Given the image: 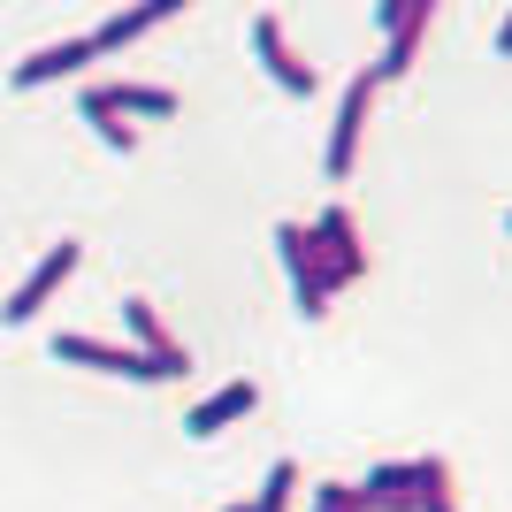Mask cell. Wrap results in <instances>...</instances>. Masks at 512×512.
Wrapping results in <instances>:
<instances>
[{
    "instance_id": "obj_11",
    "label": "cell",
    "mask_w": 512,
    "mask_h": 512,
    "mask_svg": "<svg viewBox=\"0 0 512 512\" xmlns=\"http://www.w3.org/2000/svg\"><path fill=\"white\" fill-rule=\"evenodd\" d=\"M169 16H176V0H146V8H115V16H107L100 31H85V39H92V54H115V46H130V39H146V31H161Z\"/></svg>"
},
{
    "instance_id": "obj_5",
    "label": "cell",
    "mask_w": 512,
    "mask_h": 512,
    "mask_svg": "<svg viewBox=\"0 0 512 512\" xmlns=\"http://www.w3.org/2000/svg\"><path fill=\"white\" fill-rule=\"evenodd\" d=\"M77 260H85V245H77V237H62V245H54V253H46L39 268H31V276L16 283V291H8V306H0V321H31V314H39V306L54 299V291H62L69 276H77Z\"/></svg>"
},
{
    "instance_id": "obj_13",
    "label": "cell",
    "mask_w": 512,
    "mask_h": 512,
    "mask_svg": "<svg viewBox=\"0 0 512 512\" xmlns=\"http://www.w3.org/2000/svg\"><path fill=\"white\" fill-rule=\"evenodd\" d=\"M85 123L100 130L115 153H130V123H123V107H115V92H107V85H85Z\"/></svg>"
},
{
    "instance_id": "obj_7",
    "label": "cell",
    "mask_w": 512,
    "mask_h": 512,
    "mask_svg": "<svg viewBox=\"0 0 512 512\" xmlns=\"http://www.w3.org/2000/svg\"><path fill=\"white\" fill-rule=\"evenodd\" d=\"M253 54H260V69H268V77H276L291 100H314V69L291 54V39H283V16H268V8L253 16Z\"/></svg>"
},
{
    "instance_id": "obj_6",
    "label": "cell",
    "mask_w": 512,
    "mask_h": 512,
    "mask_svg": "<svg viewBox=\"0 0 512 512\" xmlns=\"http://www.w3.org/2000/svg\"><path fill=\"white\" fill-rule=\"evenodd\" d=\"M314 245H321V268H329V291H337V283H360V276H367L360 222H352L344 207H321V222H314Z\"/></svg>"
},
{
    "instance_id": "obj_14",
    "label": "cell",
    "mask_w": 512,
    "mask_h": 512,
    "mask_svg": "<svg viewBox=\"0 0 512 512\" xmlns=\"http://www.w3.org/2000/svg\"><path fill=\"white\" fill-rule=\"evenodd\" d=\"M413 497H421V512H451V459H421L413 467Z\"/></svg>"
},
{
    "instance_id": "obj_12",
    "label": "cell",
    "mask_w": 512,
    "mask_h": 512,
    "mask_svg": "<svg viewBox=\"0 0 512 512\" xmlns=\"http://www.w3.org/2000/svg\"><path fill=\"white\" fill-rule=\"evenodd\" d=\"M92 62V39H54V46H39L31 62H16V85L31 92V85H54V77H69V69H85Z\"/></svg>"
},
{
    "instance_id": "obj_19",
    "label": "cell",
    "mask_w": 512,
    "mask_h": 512,
    "mask_svg": "<svg viewBox=\"0 0 512 512\" xmlns=\"http://www.w3.org/2000/svg\"><path fill=\"white\" fill-rule=\"evenodd\" d=\"M222 512H253V497H237V505H222Z\"/></svg>"
},
{
    "instance_id": "obj_15",
    "label": "cell",
    "mask_w": 512,
    "mask_h": 512,
    "mask_svg": "<svg viewBox=\"0 0 512 512\" xmlns=\"http://www.w3.org/2000/svg\"><path fill=\"white\" fill-rule=\"evenodd\" d=\"M299 505V467L291 459H276L268 467V482H260V497H253V512H291Z\"/></svg>"
},
{
    "instance_id": "obj_3",
    "label": "cell",
    "mask_w": 512,
    "mask_h": 512,
    "mask_svg": "<svg viewBox=\"0 0 512 512\" xmlns=\"http://www.w3.org/2000/svg\"><path fill=\"white\" fill-rule=\"evenodd\" d=\"M276 253H283V268H291V299H299V314H329V268H321L314 230H306V222H283Z\"/></svg>"
},
{
    "instance_id": "obj_18",
    "label": "cell",
    "mask_w": 512,
    "mask_h": 512,
    "mask_svg": "<svg viewBox=\"0 0 512 512\" xmlns=\"http://www.w3.org/2000/svg\"><path fill=\"white\" fill-rule=\"evenodd\" d=\"M497 54H512V16H505V23H497Z\"/></svg>"
},
{
    "instance_id": "obj_10",
    "label": "cell",
    "mask_w": 512,
    "mask_h": 512,
    "mask_svg": "<svg viewBox=\"0 0 512 512\" xmlns=\"http://www.w3.org/2000/svg\"><path fill=\"white\" fill-rule=\"evenodd\" d=\"M413 467H421V459H398V467H375L367 482H352V490H360V512H421Z\"/></svg>"
},
{
    "instance_id": "obj_4",
    "label": "cell",
    "mask_w": 512,
    "mask_h": 512,
    "mask_svg": "<svg viewBox=\"0 0 512 512\" xmlns=\"http://www.w3.org/2000/svg\"><path fill=\"white\" fill-rule=\"evenodd\" d=\"M367 115H375V69H360L352 85H344L337 100V123H329V176H352V161H360V138H367Z\"/></svg>"
},
{
    "instance_id": "obj_16",
    "label": "cell",
    "mask_w": 512,
    "mask_h": 512,
    "mask_svg": "<svg viewBox=\"0 0 512 512\" xmlns=\"http://www.w3.org/2000/svg\"><path fill=\"white\" fill-rule=\"evenodd\" d=\"M123 115H176V92L169 85H107Z\"/></svg>"
},
{
    "instance_id": "obj_1",
    "label": "cell",
    "mask_w": 512,
    "mask_h": 512,
    "mask_svg": "<svg viewBox=\"0 0 512 512\" xmlns=\"http://www.w3.org/2000/svg\"><path fill=\"white\" fill-rule=\"evenodd\" d=\"M54 360L100 367V375H138V383H169V367H153L138 344H107V337H85V329H62V337H54Z\"/></svg>"
},
{
    "instance_id": "obj_2",
    "label": "cell",
    "mask_w": 512,
    "mask_h": 512,
    "mask_svg": "<svg viewBox=\"0 0 512 512\" xmlns=\"http://www.w3.org/2000/svg\"><path fill=\"white\" fill-rule=\"evenodd\" d=\"M375 23L390 31V46H383V62H367V69H375V85H390V77H406V69H413L421 31L436 23V0H390V8H375Z\"/></svg>"
},
{
    "instance_id": "obj_9",
    "label": "cell",
    "mask_w": 512,
    "mask_h": 512,
    "mask_svg": "<svg viewBox=\"0 0 512 512\" xmlns=\"http://www.w3.org/2000/svg\"><path fill=\"white\" fill-rule=\"evenodd\" d=\"M253 406H260V383H222L214 398H199V406L184 413V428H192V436H222V428L245 421Z\"/></svg>"
},
{
    "instance_id": "obj_8",
    "label": "cell",
    "mask_w": 512,
    "mask_h": 512,
    "mask_svg": "<svg viewBox=\"0 0 512 512\" xmlns=\"http://www.w3.org/2000/svg\"><path fill=\"white\" fill-rule=\"evenodd\" d=\"M123 329H130V344H138L153 367H169V383H176V375H192V352L161 329V314H153L146 299H123Z\"/></svg>"
},
{
    "instance_id": "obj_17",
    "label": "cell",
    "mask_w": 512,
    "mask_h": 512,
    "mask_svg": "<svg viewBox=\"0 0 512 512\" xmlns=\"http://www.w3.org/2000/svg\"><path fill=\"white\" fill-rule=\"evenodd\" d=\"M314 512H360V490L352 482H314Z\"/></svg>"
}]
</instances>
